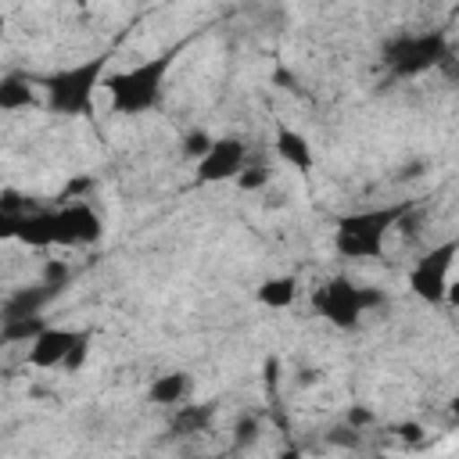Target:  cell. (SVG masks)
<instances>
[{"label": "cell", "instance_id": "obj_18", "mask_svg": "<svg viewBox=\"0 0 459 459\" xmlns=\"http://www.w3.org/2000/svg\"><path fill=\"white\" fill-rule=\"evenodd\" d=\"M0 32H4V18H0Z\"/></svg>", "mask_w": 459, "mask_h": 459}, {"label": "cell", "instance_id": "obj_17", "mask_svg": "<svg viewBox=\"0 0 459 459\" xmlns=\"http://www.w3.org/2000/svg\"><path fill=\"white\" fill-rule=\"evenodd\" d=\"M7 341H11V337H7V330H0V348H4Z\"/></svg>", "mask_w": 459, "mask_h": 459}, {"label": "cell", "instance_id": "obj_14", "mask_svg": "<svg viewBox=\"0 0 459 459\" xmlns=\"http://www.w3.org/2000/svg\"><path fill=\"white\" fill-rule=\"evenodd\" d=\"M208 147H212V136H204V133H190L183 151H186V154H194V158H201Z\"/></svg>", "mask_w": 459, "mask_h": 459}, {"label": "cell", "instance_id": "obj_7", "mask_svg": "<svg viewBox=\"0 0 459 459\" xmlns=\"http://www.w3.org/2000/svg\"><path fill=\"white\" fill-rule=\"evenodd\" d=\"M445 57V36L441 32H420V36H402L387 47V65L394 75H416Z\"/></svg>", "mask_w": 459, "mask_h": 459}, {"label": "cell", "instance_id": "obj_12", "mask_svg": "<svg viewBox=\"0 0 459 459\" xmlns=\"http://www.w3.org/2000/svg\"><path fill=\"white\" fill-rule=\"evenodd\" d=\"M298 287H301L298 276H276V280H269V283L258 287V301L269 305V308H287V305H294Z\"/></svg>", "mask_w": 459, "mask_h": 459}, {"label": "cell", "instance_id": "obj_13", "mask_svg": "<svg viewBox=\"0 0 459 459\" xmlns=\"http://www.w3.org/2000/svg\"><path fill=\"white\" fill-rule=\"evenodd\" d=\"M186 387H190V380H186V373H161L154 384H151V402L154 405H172V402H179L183 394H186Z\"/></svg>", "mask_w": 459, "mask_h": 459}, {"label": "cell", "instance_id": "obj_5", "mask_svg": "<svg viewBox=\"0 0 459 459\" xmlns=\"http://www.w3.org/2000/svg\"><path fill=\"white\" fill-rule=\"evenodd\" d=\"M384 301H387L384 290H377V287H359V283H351V280H344V276L326 280V283L312 294L316 312L326 316V319H330L333 326H341V330L359 326L362 312H369V308H377V305H384Z\"/></svg>", "mask_w": 459, "mask_h": 459}, {"label": "cell", "instance_id": "obj_4", "mask_svg": "<svg viewBox=\"0 0 459 459\" xmlns=\"http://www.w3.org/2000/svg\"><path fill=\"white\" fill-rule=\"evenodd\" d=\"M100 233H104V226L90 204H65V208L22 219L14 240L32 244V247H54V244L75 247V244H93Z\"/></svg>", "mask_w": 459, "mask_h": 459}, {"label": "cell", "instance_id": "obj_9", "mask_svg": "<svg viewBox=\"0 0 459 459\" xmlns=\"http://www.w3.org/2000/svg\"><path fill=\"white\" fill-rule=\"evenodd\" d=\"M244 158H247V147L233 136H222V140H212V147L197 158V183H219V179H237L244 172Z\"/></svg>", "mask_w": 459, "mask_h": 459}, {"label": "cell", "instance_id": "obj_8", "mask_svg": "<svg viewBox=\"0 0 459 459\" xmlns=\"http://www.w3.org/2000/svg\"><path fill=\"white\" fill-rule=\"evenodd\" d=\"M452 258H455V240H445V244L430 247V251L412 265V273H409V287H412L423 301L437 305V301L445 298V290H448Z\"/></svg>", "mask_w": 459, "mask_h": 459}, {"label": "cell", "instance_id": "obj_6", "mask_svg": "<svg viewBox=\"0 0 459 459\" xmlns=\"http://www.w3.org/2000/svg\"><path fill=\"white\" fill-rule=\"evenodd\" d=\"M86 344H90V333L86 330H65V326H43L36 337H32V348H29V366L36 369H79L82 359H86Z\"/></svg>", "mask_w": 459, "mask_h": 459}, {"label": "cell", "instance_id": "obj_1", "mask_svg": "<svg viewBox=\"0 0 459 459\" xmlns=\"http://www.w3.org/2000/svg\"><path fill=\"white\" fill-rule=\"evenodd\" d=\"M179 50H183V43L165 47L154 57H147V61H140V65H133L126 72L104 75V86H108V97H111V111H118V115L151 111L165 93V75L172 72Z\"/></svg>", "mask_w": 459, "mask_h": 459}, {"label": "cell", "instance_id": "obj_2", "mask_svg": "<svg viewBox=\"0 0 459 459\" xmlns=\"http://www.w3.org/2000/svg\"><path fill=\"white\" fill-rule=\"evenodd\" d=\"M108 61H111V50H104L97 57H86L72 68L47 72V75H29V79H32V86H43L47 111H54V115H86L90 118L93 115V93L104 82Z\"/></svg>", "mask_w": 459, "mask_h": 459}, {"label": "cell", "instance_id": "obj_16", "mask_svg": "<svg viewBox=\"0 0 459 459\" xmlns=\"http://www.w3.org/2000/svg\"><path fill=\"white\" fill-rule=\"evenodd\" d=\"M18 215H11V212H0V240H7V237H14L18 233Z\"/></svg>", "mask_w": 459, "mask_h": 459}, {"label": "cell", "instance_id": "obj_10", "mask_svg": "<svg viewBox=\"0 0 459 459\" xmlns=\"http://www.w3.org/2000/svg\"><path fill=\"white\" fill-rule=\"evenodd\" d=\"M276 151H280V158L287 161V165H294V169H312V147H308V140L301 136V133H294V129H287V126H276Z\"/></svg>", "mask_w": 459, "mask_h": 459}, {"label": "cell", "instance_id": "obj_3", "mask_svg": "<svg viewBox=\"0 0 459 459\" xmlns=\"http://www.w3.org/2000/svg\"><path fill=\"white\" fill-rule=\"evenodd\" d=\"M412 201H394V204H377V208H362V212H348L337 219L333 230V247L344 258H377L384 251L387 233L412 212Z\"/></svg>", "mask_w": 459, "mask_h": 459}, {"label": "cell", "instance_id": "obj_11", "mask_svg": "<svg viewBox=\"0 0 459 459\" xmlns=\"http://www.w3.org/2000/svg\"><path fill=\"white\" fill-rule=\"evenodd\" d=\"M32 79L29 75H4L0 79V108L4 111H18V108H32Z\"/></svg>", "mask_w": 459, "mask_h": 459}, {"label": "cell", "instance_id": "obj_15", "mask_svg": "<svg viewBox=\"0 0 459 459\" xmlns=\"http://www.w3.org/2000/svg\"><path fill=\"white\" fill-rule=\"evenodd\" d=\"M269 179V172L265 169H251V176H237V183L244 186V190H255V186H262Z\"/></svg>", "mask_w": 459, "mask_h": 459}]
</instances>
